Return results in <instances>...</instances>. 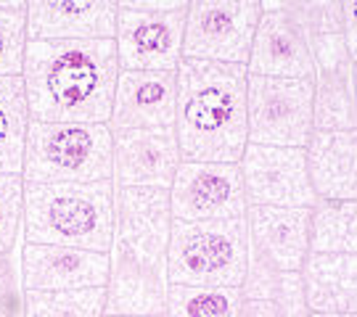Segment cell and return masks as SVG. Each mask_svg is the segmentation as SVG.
Masks as SVG:
<instances>
[{
    "label": "cell",
    "mask_w": 357,
    "mask_h": 317,
    "mask_svg": "<svg viewBox=\"0 0 357 317\" xmlns=\"http://www.w3.org/2000/svg\"><path fill=\"white\" fill-rule=\"evenodd\" d=\"M119 72L114 38H29L22 66L29 119L109 122Z\"/></svg>",
    "instance_id": "obj_1"
},
{
    "label": "cell",
    "mask_w": 357,
    "mask_h": 317,
    "mask_svg": "<svg viewBox=\"0 0 357 317\" xmlns=\"http://www.w3.org/2000/svg\"><path fill=\"white\" fill-rule=\"evenodd\" d=\"M175 138L183 159L238 162L249 146V72L243 63L183 59Z\"/></svg>",
    "instance_id": "obj_2"
},
{
    "label": "cell",
    "mask_w": 357,
    "mask_h": 317,
    "mask_svg": "<svg viewBox=\"0 0 357 317\" xmlns=\"http://www.w3.org/2000/svg\"><path fill=\"white\" fill-rule=\"evenodd\" d=\"M24 241L109 254L114 183H24Z\"/></svg>",
    "instance_id": "obj_3"
},
{
    "label": "cell",
    "mask_w": 357,
    "mask_h": 317,
    "mask_svg": "<svg viewBox=\"0 0 357 317\" xmlns=\"http://www.w3.org/2000/svg\"><path fill=\"white\" fill-rule=\"evenodd\" d=\"M109 122H38L29 119L24 183H96L112 180Z\"/></svg>",
    "instance_id": "obj_4"
},
{
    "label": "cell",
    "mask_w": 357,
    "mask_h": 317,
    "mask_svg": "<svg viewBox=\"0 0 357 317\" xmlns=\"http://www.w3.org/2000/svg\"><path fill=\"white\" fill-rule=\"evenodd\" d=\"M249 222L233 219L185 222L172 219L167 249V278L183 286L241 288L249 270Z\"/></svg>",
    "instance_id": "obj_5"
},
{
    "label": "cell",
    "mask_w": 357,
    "mask_h": 317,
    "mask_svg": "<svg viewBox=\"0 0 357 317\" xmlns=\"http://www.w3.org/2000/svg\"><path fill=\"white\" fill-rule=\"evenodd\" d=\"M169 235L114 225L106 280V315H165Z\"/></svg>",
    "instance_id": "obj_6"
},
{
    "label": "cell",
    "mask_w": 357,
    "mask_h": 317,
    "mask_svg": "<svg viewBox=\"0 0 357 317\" xmlns=\"http://www.w3.org/2000/svg\"><path fill=\"white\" fill-rule=\"evenodd\" d=\"M249 143L305 148L315 132L312 77L249 75Z\"/></svg>",
    "instance_id": "obj_7"
},
{
    "label": "cell",
    "mask_w": 357,
    "mask_h": 317,
    "mask_svg": "<svg viewBox=\"0 0 357 317\" xmlns=\"http://www.w3.org/2000/svg\"><path fill=\"white\" fill-rule=\"evenodd\" d=\"M262 0H188L183 59L249 61Z\"/></svg>",
    "instance_id": "obj_8"
},
{
    "label": "cell",
    "mask_w": 357,
    "mask_h": 317,
    "mask_svg": "<svg viewBox=\"0 0 357 317\" xmlns=\"http://www.w3.org/2000/svg\"><path fill=\"white\" fill-rule=\"evenodd\" d=\"M172 217L185 222L233 219L249 209L238 162H191L180 159L169 185Z\"/></svg>",
    "instance_id": "obj_9"
},
{
    "label": "cell",
    "mask_w": 357,
    "mask_h": 317,
    "mask_svg": "<svg viewBox=\"0 0 357 317\" xmlns=\"http://www.w3.org/2000/svg\"><path fill=\"white\" fill-rule=\"evenodd\" d=\"M238 167L249 206L312 209L318 201L307 172L305 148L249 143Z\"/></svg>",
    "instance_id": "obj_10"
},
{
    "label": "cell",
    "mask_w": 357,
    "mask_h": 317,
    "mask_svg": "<svg viewBox=\"0 0 357 317\" xmlns=\"http://www.w3.org/2000/svg\"><path fill=\"white\" fill-rule=\"evenodd\" d=\"M185 11L116 13L114 45L119 69L128 72H175L183 61Z\"/></svg>",
    "instance_id": "obj_11"
},
{
    "label": "cell",
    "mask_w": 357,
    "mask_h": 317,
    "mask_svg": "<svg viewBox=\"0 0 357 317\" xmlns=\"http://www.w3.org/2000/svg\"><path fill=\"white\" fill-rule=\"evenodd\" d=\"M312 75V116L315 130H357L355 61L342 32L310 35Z\"/></svg>",
    "instance_id": "obj_12"
},
{
    "label": "cell",
    "mask_w": 357,
    "mask_h": 317,
    "mask_svg": "<svg viewBox=\"0 0 357 317\" xmlns=\"http://www.w3.org/2000/svg\"><path fill=\"white\" fill-rule=\"evenodd\" d=\"M175 130H114L112 183L116 188H167L180 164Z\"/></svg>",
    "instance_id": "obj_13"
},
{
    "label": "cell",
    "mask_w": 357,
    "mask_h": 317,
    "mask_svg": "<svg viewBox=\"0 0 357 317\" xmlns=\"http://www.w3.org/2000/svg\"><path fill=\"white\" fill-rule=\"evenodd\" d=\"M106 280H109V254L77 249V246H59V243L22 246L24 291L103 288Z\"/></svg>",
    "instance_id": "obj_14"
},
{
    "label": "cell",
    "mask_w": 357,
    "mask_h": 317,
    "mask_svg": "<svg viewBox=\"0 0 357 317\" xmlns=\"http://www.w3.org/2000/svg\"><path fill=\"white\" fill-rule=\"evenodd\" d=\"M178 75L175 72H128L116 77L112 130H175Z\"/></svg>",
    "instance_id": "obj_15"
},
{
    "label": "cell",
    "mask_w": 357,
    "mask_h": 317,
    "mask_svg": "<svg viewBox=\"0 0 357 317\" xmlns=\"http://www.w3.org/2000/svg\"><path fill=\"white\" fill-rule=\"evenodd\" d=\"M310 209L249 206V249L252 259L270 270L302 272L310 256Z\"/></svg>",
    "instance_id": "obj_16"
},
{
    "label": "cell",
    "mask_w": 357,
    "mask_h": 317,
    "mask_svg": "<svg viewBox=\"0 0 357 317\" xmlns=\"http://www.w3.org/2000/svg\"><path fill=\"white\" fill-rule=\"evenodd\" d=\"M246 72L265 77H294V79L315 75V56L305 24L291 13L262 8Z\"/></svg>",
    "instance_id": "obj_17"
},
{
    "label": "cell",
    "mask_w": 357,
    "mask_h": 317,
    "mask_svg": "<svg viewBox=\"0 0 357 317\" xmlns=\"http://www.w3.org/2000/svg\"><path fill=\"white\" fill-rule=\"evenodd\" d=\"M26 38H114L119 0H24Z\"/></svg>",
    "instance_id": "obj_18"
},
{
    "label": "cell",
    "mask_w": 357,
    "mask_h": 317,
    "mask_svg": "<svg viewBox=\"0 0 357 317\" xmlns=\"http://www.w3.org/2000/svg\"><path fill=\"white\" fill-rule=\"evenodd\" d=\"M305 156L318 199H357V130H315Z\"/></svg>",
    "instance_id": "obj_19"
},
{
    "label": "cell",
    "mask_w": 357,
    "mask_h": 317,
    "mask_svg": "<svg viewBox=\"0 0 357 317\" xmlns=\"http://www.w3.org/2000/svg\"><path fill=\"white\" fill-rule=\"evenodd\" d=\"M302 280L310 312H357V254L310 252Z\"/></svg>",
    "instance_id": "obj_20"
},
{
    "label": "cell",
    "mask_w": 357,
    "mask_h": 317,
    "mask_svg": "<svg viewBox=\"0 0 357 317\" xmlns=\"http://www.w3.org/2000/svg\"><path fill=\"white\" fill-rule=\"evenodd\" d=\"M29 127L22 75L0 77V175H22Z\"/></svg>",
    "instance_id": "obj_21"
},
{
    "label": "cell",
    "mask_w": 357,
    "mask_h": 317,
    "mask_svg": "<svg viewBox=\"0 0 357 317\" xmlns=\"http://www.w3.org/2000/svg\"><path fill=\"white\" fill-rule=\"evenodd\" d=\"M310 212V252L357 254V199H318Z\"/></svg>",
    "instance_id": "obj_22"
},
{
    "label": "cell",
    "mask_w": 357,
    "mask_h": 317,
    "mask_svg": "<svg viewBox=\"0 0 357 317\" xmlns=\"http://www.w3.org/2000/svg\"><path fill=\"white\" fill-rule=\"evenodd\" d=\"M243 299H268L281 309L283 317H307L305 280L302 272H281L259 265L249 256V270L241 283Z\"/></svg>",
    "instance_id": "obj_23"
},
{
    "label": "cell",
    "mask_w": 357,
    "mask_h": 317,
    "mask_svg": "<svg viewBox=\"0 0 357 317\" xmlns=\"http://www.w3.org/2000/svg\"><path fill=\"white\" fill-rule=\"evenodd\" d=\"M241 304V288H233V286L169 283L165 317H238Z\"/></svg>",
    "instance_id": "obj_24"
},
{
    "label": "cell",
    "mask_w": 357,
    "mask_h": 317,
    "mask_svg": "<svg viewBox=\"0 0 357 317\" xmlns=\"http://www.w3.org/2000/svg\"><path fill=\"white\" fill-rule=\"evenodd\" d=\"M22 304V317H106V286L72 291H24Z\"/></svg>",
    "instance_id": "obj_25"
},
{
    "label": "cell",
    "mask_w": 357,
    "mask_h": 317,
    "mask_svg": "<svg viewBox=\"0 0 357 317\" xmlns=\"http://www.w3.org/2000/svg\"><path fill=\"white\" fill-rule=\"evenodd\" d=\"M262 8H278L296 16L310 35L342 32L339 0H262Z\"/></svg>",
    "instance_id": "obj_26"
},
{
    "label": "cell",
    "mask_w": 357,
    "mask_h": 317,
    "mask_svg": "<svg viewBox=\"0 0 357 317\" xmlns=\"http://www.w3.org/2000/svg\"><path fill=\"white\" fill-rule=\"evenodd\" d=\"M24 225V180L22 175H0V256L13 252Z\"/></svg>",
    "instance_id": "obj_27"
},
{
    "label": "cell",
    "mask_w": 357,
    "mask_h": 317,
    "mask_svg": "<svg viewBox=\"0 0 357 317\" xmlns=\"http://www.w3.org/2000/svg\"><path fill=\"white\" fill-rule=\"evenodd\" d=\"M26 40L24 8H0V77L22 75Z\"/></svg>",
    "instance_id": "obj_28"
},
{
    "label": "cell",
    "mask_w": 357,
    "mask_h": 317,
    "mask_svg": "<svg viewBox=\"0 0 357 317\" xmlns=\"http://www.w3.org/2000/svg\"><path fill=\"white\" fill-rule=\"evenodd\" d=\"M22 312V293L11 254L0 256V317H19Z\"/></svg>",
    "instance_id": "obj_29"
},
{
    "label": "cell",
    "mask_w": 357,
    "mask_h": 317,
    "mask_svg": "<svg viewBox=\"0 0 357 317\" xmlns=\"http://www.w3.org/2000/svg\"><path fill=\"white\" fill-rule=\"evenodd\" d=\"M339 11H342V35L352 61L357 63V0H339Z\"/></svg>",
    "instance_id": "obj_30"
},
{
    "label": "cell",
    "mask_w": 357,
    "mask_h": 317,
    "mask_svg": "<svg viewBox=\"0 0 357 317\" xmlns=\"http://www.w3.org/2000/svg\"><path fill=\"white\" fill-rule=\"evenodd\" d=\"M119 8H132V11H185L188 0H119Z\"/></svg>",
    "instance_id": "obj_31"
},
{
    "label": "cell",
    "mask_w": 357,
    "mask_h": 317,
    "mask_svg": "<svg viewBox=\"0 0 357 317\" xmlns=\"http://www.w3.org/2000/svg\"><path fill=\"white\" fill-rule=\"evenodd\" d=\"M238 317H283L281 309L268 299H243Z\"/></svg>",
    "instance_id": "obj_32"
},
{
    "label": "cell",
    "mask_w": 357,
    "mask_h": 317,
    "mask_svg": "<svg viewBox=\"0 0 357 317\" xmlns=\"http://www.w3.org/2000/svg\"><path fill=\"white\" fill-rule=\"evenodd\" d=\"M307 317H357V312H310Z\"/></svg>",
    "instance_id": "obj_33"
},
{
    "label": "cell",
    "mask_w": 357,
    "mask_h": 317,
    "mask_svg": "<svg viewBox=\"0 0 357 317\" xmlns=\"http://www.w3.org/2000/svg\"><path fill=\"white\" fill-rule=\"evenodd\" d=\"M0 8H24V0H0Z\"/></svg>",
    "instance_id": "obj_34"
},
{
    "label": "cell",
    "mask_w": 357,
    "mask_h": 317,
    "mask_svg": "<svg viewBox=\"0 0 357 317\" xmlns=\"http://www.w3.org/2000/svg\"><path fill=\"white\" fill-rule=\"evenodd\" d=\"M106 317H165V315H106Z\"/></svg>",
    "instance_id": "obj_35"
},
{
    "label": "cell",
    "mask_w": 357,
    "mask_h": 317,
    "mask_svg": "<svg viewBox=\"0 0 357 317\" xmlns=\"http://www.w3.org/2000/svg\"><path fill=\"white\" fill-rule=\"evenodd\" d=\"M355 93H357V63H355Z\"/></svg>",
    "instance_id": "obj_36"
}]
</instances>
